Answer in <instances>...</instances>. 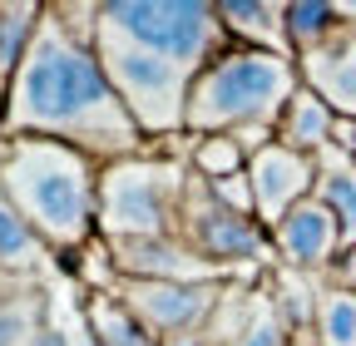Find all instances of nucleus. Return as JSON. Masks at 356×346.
<instances>
[{
  "label": "nucleus",
  "mask_w": 356,
  "mask_h": 346,
  "mask_svg": "<svg viewBox=\"0 0 356 346\" xmlns=\"http://www.w3.org/2000/svg\"><path fill=\"white\" fill-rule=\"evenodd\" d=\"M0 139H55L99 163L144 154V134L119 104L95 45L74 40L44 6L40 35L6 84Z\"/></svg>",
  "instance_id": "obj_1"
},
{
  "label": "nucleus",
  "mask_w": 356,
  "mask_h": 346,
  "mask_svg": "<svg viewBox=\"0 0 356 346\" xmlns=\"http://www.w3.org/2000/svg\"><path fill=\"white\" fill-rule=\"evenodd\" d=\"M99 158L55 139H0V193L40 233L55 263L99 238Z\"/></svg>",
  "instance_id": "obj_2"
},
{
  "label": "nucleus",
  "mask_w": 356,
  "mask_h": 346,
  "mask_svg": "<svg viewBox=\"0 0 356 346\" xmlns=\"http://www.w3.org/2000/svg\"><path fill=\"white\" fill-rule=\"evenodd\" d=\"M302 90V69L292 55L228 45L218 50L188 84L184 134H248L277 129L287 99Z\"/></svg>",
  "instance_id": "obj_3"
},
{
  "label": "nucleus",
  "mask_w": 356,
  "mask_h": 346,
  "mask_svg": "<svg viewBox=\"0 0 356 346\" xmlns=\"http://www.w3.org/2000/svg\"><path fill=\"white\" fill-rule=\"evenodd\" d=\"M188 163L163 149H144L99 168V238H178V208Z\"/></svg>",
  "instance_id": "obj_4"
},
{
  "label": "nucleus",
  "mask_w": 356,
  "mask_h": 346,
  "mask_svg": "<svg viewBox=\"0 0 356 346\" xmlns=\"http://www.w3.org/2000/svg\"><path fill=\"white\" fill-rule=\"evenodd\" d=\"M99 30L198 74L233 40L213 0H99Z\"/></svg>",
  "instance_id": "obj_5"
},
{
  "label": "nucleus",
  "mask_w": 356,
  "mask_h": 346,
  "mask_svg": "<svg viewBox=\"0 0 356 346\" xmlns=\"http://www.w3.org/2000/svg\"><path fill=\"white\" fill-rule=\"evenodd\" d=\"M95 55L114 84L119 104L129 109L134 129L144 134V144H163V139L184 134V109H188V84H193V74L184 65L149 55L109 30L95 35Z\"/></svg>",
  "instance_id": "obj_6"
},
{
  "label": "nucleus",
  "mask_w": 356,
  "mask_h": 346,
  "mask_svg": "<svg viewBox=\"0 0 356 346\" xmlns=\"http://www.w3.org/2000/svg\"><path fill=\"white\" fill-rule=\"evenodd\" d=\"M178 238L188 252H198L208 267H218L228 282H262L273 257V238L257 218L222 208L213 198V188L188 168V188H184V208H178Z\"/></svg>",
  "instance_id": "obj_7"
},
{
  "label": "nucleus",
  "mask_w": 356,
  "mask_h": 346,
  "mask_svg": "<svg viewBox=\"0 0 356 346\" xmlns=\"http://www.w3.org/2000/svg\"><path fill=\"white\" fill-rule=\"evenodd\" d=\"M228 287H233V282H134V277H119V282H114L119 302H124V307L139 317L159 341L203 327Z\"/></svg>",
  "instance_id": "obj_8"
},
{
  "label": "nucleus",
  "mask_w": 356,
  "mask_h": 346,
  "mask_svg": "<svg viewBox=\"0 0 356 346\" xmlns=\"http://www.w3.org/2000/svg\"><path fill=\"white\" fill-rule=\"evenodd\" d=\"M248 183H252V218L273 233L297 203L312 198V188H317V158L273 139L267 149H257L248 158Z\"/></svg>",
  "instance_id": "obj_9"
},
{
  "label": "nucleus",
  "mask_w": 356,
  "mask_h": 346,
  "mask_svg": "<svg viewBox=\"0 0 356 346\" xmlns=\"http://www.w3.org/2000/svg\"><path fill=\"white\" fill-rule=\"evenodd\" d=\"M267 238H273L277 267H292V272H307V277H322V272L332 267V257L346 247L337 218H332V213H327L317 198L297 203V208H292Z\"/></svg>",
  "instance_id": "obj_10"
},
{
  "label": "nucleus",
  "mask_w": 356,
  "mask_h": 346,
  "mask_svg": "<svg viewBox=\"0 0 356 346\" xmlns=\"http://www.w3.org/2000/svg\"><path fill=\"white\" fill-rule=\"evenodd\" d=\"M104 247L114 257V272L134 282H228L198 252H188L184 238H124Z\"/></svg>",
  "instance_id": "obj_11"
},
{
  "label": "nucleus",
  "mask_w": 356,
  "mask_h": 346,
  "mask_svg": "<svg viewBox=\"0 0 356 346\" xmlns=\"http://www.w3.org/2000/svg\"><path fill=\"white\" fill-rule=\"evenodd\" d=\"M302 84L312 94H322L337 119H356V25H346L337 40H327L322 50H312L297 60Z\"/></svg>",
  "instance_id": "obj_12"
},
{
  "label": "nucleus",
  "mask_w": 356,
  "mask_h": 346,
  "mask_svg": "<svg viewBox=\"0 0 356 346\" xmlns=\"http://www.w3.org/2000/svg\"><path fill=\"white\" fill-rule=\"evenodd\" d=\"M50 267H55V252L40 242V233L10 208V198L0 193V277H10V282H44Z\"/></svg>",
  "instance_id": "obj_13"
},
{
  "label": "nucleus",
  "mask_w": 356,
  "mask_h": 346,
  "mask_svg": "<svg viewBox=\"0 0 356 346\" xmlns=\"http://www.w3.org/2000/svg\"><path fill=\"white\" fill-rule=\"evenodd\" d=\"M213 6H218V20H222V30H228L233 45L292 55V50H287L282 6H273V0H213Z\"/></svg>",
  "instance_id": "obj_14"
},
{
  "label": "nucleus",
  "mask_w": 356,
  "mask_h": 346,
  "mask_svg": "<svg viewBox=\"0 0 356 346\" xmlns=\"http://www.w3.org/2000/svg\"><path fill=\"white\" fill-rule=\"evenodd\" d=\"M332 129H337V109L302 84V90L287 99V109H282V119H277V129H273V139L287 144V149H297V154H312V158H317L322 149H332Z\"/></svg>",
  "instance_id": "obj_15"
},
{
  "label": "nucleus",
  "mask_w": 356,
  "mask_h": 346,
  "mask_svg": "<svg viewBox=\"0 0 356 346\" xmlns=\"http://www.w3.org/2000/svg\"><path fill=\"white\" fill-rule=\"evenodd\" d=\"M79 312H84L89 346H159V336L124 307L114 287L109 292H84V307Z\"/></svg>",
  "instance_id": "obj_16"
},
{
  "label": "nucleus",
  "mask_w": 356,
  "mask_h": 346,
  "mask_svg": "<svg viewBox=\"0 0 356 346\" xmlns=\"http://www.w3.org/2000/svg\"><path fill=\"white\" fill-rule=\"evenodd\" d=\"M44 322H50V292H44V282L0 277V346H35Z\"/></svg>",
  "instance_id": "obj_17"
},
{
  "label": "nucleus",
  "mask_w": 356,
  "mask_h": 346,
  "mask_svg": "<svg viewBox=\"0 0 356 346\" xmlns=\"http://www.w3.org/2000/svg\"><path fill=\"white\" fill-rule=\"evenodd\" d=\"M312 198L337 218L341 242L351 247L356 242V163L341 149H322L317 154V188H312Z\"/></svg>",
  "instance_id": "obj_18"
},
{
  "label": "nucleus",
  "mask_w": 356,
  "mask_h": 346,
  "mask_svg": "<svg viewBox=\"0 0 356 346\" xmlns=\"http://www.w3.org/2000/svg\"><path fill=\"white\" fill-rule=\"evenodd\" d=\"M282 25H287V50H292V60L322 50L327 40H337V35L346 30V20L337 15L332 0H287V6H282Z\"/></svg>",
  "instance_id": "obj_19"
},
{
  "label": "nucleus",
  "mask_w": 356,
  "mask_h": 346,
  "mask_svg": "<svg viewBox=\"0 0 356 346\" xmlns=\"http://www.w3.org/2000/svg\"><path fill=\"white\" fill-rule=\"evenodd\" d=\"M40 20H44L40 0H0V90L10 84V74L30 55L35 35H40Z\"/></svg>",
  "instance_id": "obj_20"
},
{
  "label": "nucleus",
  "mask_w": 356,
  "mask_h": 346,
  "mask_svg": "<svg viewBox=\"0 0 356 346\" xmlns=\"http://www.w3.org/2000/svg\"><path fill=\"white\" fill-rule=\"evenodd\" d=\"M184 163L198 173L203 183H218V179H238V173H248V149L233 134H188Z\"/></svg>",
  "instance_id": "obj_21"
},
{
  "label": "nucleus",
  "mask_w": 356,
  "mask_h": 346,
  "mask_svg": "<svg viewBox=\"0 0 356 346\" xmlns=\"http://www.w3.org/2000/svg\"><path fill=\"white\" fill-rule=\"evenodd\" d=\"M322 346H356V292L341 287H322L317 297V317H312Z\"/></svg>",
  "instance_id": "obj_22"
},
{
  "label": "nucleus",
  "mask_w": 356,
  "mask_h": 346,
  "mask_svg": "<svg viewBox=\"0 0 356 346\" xmlns=\"http://www.w3.org/2000/svg\"><path fill=\"white\" fill-rule=\"evenodd\" d=\"M287 341H292V327L282 322V312L273 307V297H267V287H262L257 312L248 317V327H243L228 346H287Z\"/></svg>",
  "instance_id": "obj_23"
},
{
  "label": "nucleus",
  "mask_w": 356,
  "mask_h": 346,
  "mask_svg": "<svg viewBox=\"0 0 356 346\" xmlns=\"http://www.w3.org/2000/svg\"><path fill=\"white\" fill-rule=\"evenodd\" d=\"M213 188V198L222 203V208H233V213H243V218H252V183H248V173H238V179H218V183H208Z\"/></svg>",
  "instance_id": "obj_24"
},
{
  "label": "nucleus",
  "mask_w": 356,
  "mask_h": 346,
  "mask_svg": "<svg viewBox=\"0 0 356 346\" xmlns=\"http://www.w3.org/2000/svg\"><path fill=\"white\" fill-rule=\"evenodd\" d=\"M322 287H341V292H356V242L341 247L332 257V267L322 272Z\"/></svg>",
  "instance_id": "obj_25"
},
{
  "label": "nucleus",
  "mask_w": 356,
  "mask_h": 346,
  "mask_svg": "<svg viewBox=\"0 0 356 346\" xmlns=\"http://www.w3.org/2000/svg\"><path fill=\"white\" fill-rule=\"evenodd\" d=\"M332 149H341V154L356 163V119H337V129H332Z\"/></svg>",
  "instance_id": "obj_26"
},
{
  "label": "nucleus",
  "mask_w": 356,
  "mask_h": 346,
  "mask_svg": "<svg viewBox=\"0 0 356 346\" xmlns=\"http://www.w3.org/2000/svg\"><path fill=\"white\" fill-rule=\"evenodd\" d=\"M287 346H322V341H317V331H312V327H297Z\"/></svg>",
  "instance_id": "obj_27"
}]
</instances>
